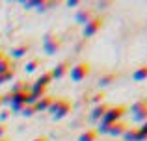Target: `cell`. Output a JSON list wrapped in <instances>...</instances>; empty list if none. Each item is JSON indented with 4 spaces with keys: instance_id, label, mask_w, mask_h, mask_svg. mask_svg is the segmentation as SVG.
<instances>
[{
    "instance_id": "obj_1",
    "label": "cell",
    "mask_w": 147,
    "mask_h": 141,
    "mask_svg": "<svg viewBox=\"0 0 147 141\" xmlns=\"http://www.w3.org/2000/svg\"><path fill=\"white\" fill-rule=\"evenodd\" d=\"M71 110H73V104H71V102H69L67 98L60 97V98H54V100H52L49 112H50V115H52L54 121H61L63 117H67L69 113H71Z\"/></svg>"
},
{
    "instance_id": "obj_2",
    "label": "cell",
    "mask_w": 147,
    "mask_h": 141,
    "mask_svg": "<svg viewBox=\"0 0 147 141\" xmlns=\"http://www.w3.org/2000/svg\"><path fill=\"white\" fill-rule=\"evenodd\" d=\"M127 106L125 104H117V106H110L108 108V112L104 113V117L99 121V123H106V124H114L117 123V121H121V117L127 113Z\"/></svg>"
},
{
    "instance_id": "obj_3",
    "label": "cell",
    "mask_w": 147,
    "mask_h": 141,
    "mask_svg": "<svg viewBox=\"0 0 147 141\" xmlns=\"http://www.w3.org/2000/svg\"><path fill=\"white\" fill-rule=\"evenodd\" d=\"M61 43H63V41H61L60 35L49 32V33H45V37H43V50L47 52L49 56H52L61 48Z\"/></svg>"
},
{
    "instance_id": "obj_4",
    "label": "cell",
    "mask_w": 147,
    "mask_h": 141,
    "mask_svg": "<svg viewBox=\"0 0 147 141\" xmlns=\"http://www.w3.org/2000/svg\"><path fill=\"white\" fill-rule=\"evenodd\" d=\"M91 72V65L88 61H80L76 63V65H71V69H69V76H71L73 82H82L86 76H90Z\"/></svg>"
},
{
    "instance_id": "obj_5",
    "label": "cell",
    "mask_w": 147,
    "mask_h": 141,
    "mask_svg": "<svg viewBox=\"0 0 147 141\" xmlns=\"http://www.w3.org/2000/svg\"><path fill=\"white\" fill-rule=\"evenodd\" d=\"M130 113H132V121L144 124L147 121V100L145 98H140V100L134 102L130 106Z\"/></svg>"
},
{
    "instance_id": "obj_6",
    "label": "cell",
    "mask_w": 147,
    "mask_h": 141,
    "mask_svg": "<svg viewBox=\"0 0 147 141\" xmlns=\"http://www.w3.org/2000/svg\"><path fill=\"white\" fill-rule=\"evenodd\" d=\"M102 24H104L102 17H97V15H95V17L91 19L90 22H86V24H84V28H82V35H84V37H93L95 33H97L99 30L102 28Z\"/></svg>"
},
{
    "instance_id": "obj_7",
    "label": "cell",
    "mask_w": 147,
    "mask_h": 141,
    "mask_svg": "<svg viewBox=\"0 0 147 141\" xmlns=\"http://www.w3.org/2000/svg\"><path fill=\"white\" fill-rule=\"evenodd\" d=\"M95 17V11L91 9V7H80L78 11H76V15H75V21L78 22V24H86V22H90L91 19Z\"/></svg>"
},
{
    "instance_id": "obj_8",
    "label": "cell",
    "mask_w": 147,
    "mask_h": 141,
    "mask_svg": "<svg viewBox=\"0 0 147 141\" xmlns=\"http://www.w3.org/2000/svg\"><path fill=\"white\" fill-rule=\"evenodd\" d=\"M69 69H71V63H69L67 59L60 61L52 71H50V74H52V80H54V78H56V80H61L65 74H69Z\"/></svg>"
},
{
    "instance_id": "obj_9",
    "label": "cell",
    "mask_w": 147,
    "mask_h": 141,
    "mask_svg": "<svg viewBox=\"0 0 147 141\" xmlns=\"http://www.w3.org/2000/svg\"><path fill=\"white\" fill-rule=\"evenodd\" d=\"M28 50H30V45H26V43L15 45V47H11V50H9V59H11V58H13V59L24 58V56L28 54Z\"/></svg>"
},
{
    "instance_id": "obj_10",
    "label": "cell",
    "mask_w": 147,
    "mask_h": 141,
    "mask_svg": "<svg viewBox=\"0 0 147 141\" xmlns=\"http://www.w3.org/2000/svg\"><path fill=\"white\" fill-rule=\"evenodd\" d=\"M50 82H52V74H50V71H45V72H41V76H37V80L34 82L32 89H39V87H47L49 89Z\"/></svg>"
},
{
    "instance_id": "obj_11",
    "label": "cell",
    "mask_w": 147,
    "mask_h": 141,
    "mask_svg": "<svg viewBox=\"0 0 147 141\" xmlns=\"http://www.w3.org/2000/svg\"><path fill=\"white\" fill-rule=\"evenodd\" d=\"M127 123H123V121H117V123H114L110 126V130H108V136H112V138H119V136H123L127 132Z\"/></svg>"
},
{
    "instance_id": "obj_12",
    "label": "cell",
    "mask_w": 147,
    "mask_h": 141,
    "mask_svg": "<svg viewBox=\"0 0 147 141\" xmlns=\"http://www.w3.org/2000/svg\"><path fill=\"white\" fill-rule=\"evenodd\" d=\"M54 97H50V95H45V97H41L39 100L34 104V108H36V112H49L50 104H52Z\"/></svg>"
},
{
    "instance_id": "obj_13",
    "label": "cell",
    "mask_w": 147,
    "mask_h": 141,
    "mask_svg": "<svg viewBox=\"0 0 147 141\" xmlns=\"http://www.w3.org/2000/svg\"><path fill=\"white\" fill-rule=\"evenodd\" d=\"M108 108H110V106H108L106 102H100V104H97L93 110H91V119H93V121H100L104 117V113L108 112Z\"/></svg>"
},
{
    "instance_id": "obj_14",
    "label": "cell",
    "mask_w": 147,
    "mask_h": 141,
    "mask_svg": "<svg viewBox=\"0 0 147 141\" xmlns=\"http://www.w3.org/2000/svg\"><path fill=\"white\" fill-rule=\"evenodd\" d=\"M97 138H99V134H97L95 128H86V130L78 136V141H97Z\"/></svg>"
},
{
    "instance_id": "obj_15",
    "label": "cell",
    "mask_w": 147,
    "mask_h": 141,
    "mask_svg": "<svg viewBox=\"0 0 147 141\" xmlns=\"http://www.w3.org/2000/svg\"><path fill=\"white\" fill-rule=\"evenodd\" d=\"M115 78H117V74H115V72H106V74H102V76L99 78V87L110 86L112 82H115Z\"/></svg>"
},
{
    "instance_id": "obj_16",
    "label": "cell",
    "mask_w": 147,
    "mask_h": 141,
    "mask_svg": "<svg viewBox=\"0 0 147 141\" xmlns=\"http://www.w3.org/2000/svg\"><path fill=\"white\" fill-rule=\"evenodd\" d=\"M132 78L136 80V82H145V80H147V65H142V67H138V69L134 71Z\"/></svg>"
},
{
    "instance_id": "obj_17",
    "label": "cell",
    "mask_w": 147,
    "mask_h": 141,
    "mask_svg": "<svg viewBox=\"0 0 147 141\" xmlns=\"http://www.w3.org/2000/svg\"><path fill=\"white\" fill-rule=\"evenodd\" d=\"M121 138L123 141H138V128H127V132Z\"/></svg>"
},
{
    "instance_id": "obj_18",
    "label": "cell",
    "mask_w": 147,
    "mask_h": 141,
    "mask_svg": "<svg viewBox=\"0 0 147 141\" xmlns=\"http://www.w3.org/2000/svg\"><path fill=\"white\" fill-rule=\"evenodd\" d=\"M54 2H47V0H36V9L37 11H47L50 7H54Z\"/></svg>"
},
{
    "instance_id": "obj_19",
    "label": "cell",
    "mask_w": 147,
    "mask_h": 141,
    "mask_svg": "<svg viewBox=\"0 0 147 141\" xmlns=\"http://www.w3.org/2000/svg\"><path fill=\"white\" fill-rule=\"evenodd\" d=\"M39 65H41V59H39V58H34V59H30V61L26 63L24 71H26V72H36Z\"/></svg>"
},
{
    "instance_id": "obj_20",
    "label": "cell",
    "mask_w": 147,
    "mask_h": 141,
    "mask_svg": "<svg viewBox=\"0 0 147 141\" xmlns=\"http://www.w3.org/2000/svg\"><path fill=\"white\" fill-rule=\"evenodd\" d=\"M21 91H30V89L26 87V82H22V80H17V82H15V86H11L9 93H21Z\"/></svg>"
},
{
    "instance_id": "obj_21",
    "label": "cell",
    "mask_w": 147,
    "mask_h": 141,
    "mask_svg": "<svg viewBox=\"0 0 147 141\" xmlns=\"http://www.w3.org/2000/svg\"><path fill=\"white\" fill-rule=\"evenodd\" d=\"M11 69H15V67H13V63H11V59L6 56V58H4L2 61H0V74H2V72L11 71Z\"/></svg>"
},
{
    "instance_id": "obj_22",
    "label": "cell",
    "mask_w": 147,
    "mask_h": 141,
    "mask_svg": "<svg viewBox=\"0 0 147 141\" xmlns=\"http://www.w3.org/2000/svg\"><path fill=\"white\" fill-rule=\"evenodd\" d=\"M19 113H21L22 117H32V115H36L37 112H36V108H34L32 104H26V106H24V108H22Z\"/></svg>"
},
{
    "instance_id": "obj_23",
    "label": "cell",
    "mask_w": 147,
    "mask_h": 141,
    "mask_svg": "<svg viewBox=\"0 0 147 141\" xmlns=\"http://www.w3.org/2000/svg\"><path fill=\"white\" fill-rule=\"evenodd\" d=\"M138 141H147V121L138 128Z\"/></svg>"
},
{
    "instance_id": "obj_24",
    "label": "cell",
    "mask_w": 147,
    "mask_h": 141,
    "mask_svg": "<svg viewBox=\"0 0 147 141\" xmlns=\"http://www.w3.org/2000/svg\"><path fill=\"white\" fill-rule=\"evenodd\" d=\"M13 76H15V69H11V71H7V72H2V74H0V86L6 84V82H9Z\"/></svg>"
},
{
    "instance_id": "obj_25",
    "label": "cell",
    "mask_w": 147,
    "mask_h": 141,
    "mask_svg": "<svg viewBox=\"0 0 147 141\" xmlns=\"http://www.w3.org/2000/svg\"><path fill=\"white\" fill-rule=\"evenodd\" d=\"M91 100L95 102V106H97V104H100V102H104V93H102V91H100V93H95Z\"/></svg>"
},
{
    "instance_id": "obj_26",
    "label": "cell",
    "mask_w": 147,
    "mask_h": 141,
    "mask_svg": "<svg viewBox=\"0 0 147 141\" xmlns=\"http://www.w3.org/2000/svg\"><path fill=\"white\" fill-rule=\"evenodd\" d=\"M7 138V124L6 123H0V139Z\"/></svg>"
},
{
    "instance_id": "obj_27",
    "label": "cell",
    "mask_w": 147,
    "mask_h": 141,
    "mask_svg": "<svg viewBox=\"0 0 147 141\" xmlns=\"http://www.w3.org/2000/svg\"><path fill=\"white\" fill-rule=\"evenodd\" d=\"M65 4H67L69 7H76V6H82V2H80V0H67V2H65Z\"/></svg>"
},
{
    "instance_id": "obj_28",
    "label": "cell",
    "mask_w": 147,
    "mask_h": 141,
    "mask_svg": "<svg viewBox=\"0 0 147 141\" xmlns=\"http://www.w3.org/2000/svg\"><path fill=\"white\" fill-rule=\"evenodd\" d=\"M32 141H49V138L47 136H37V138H34Z\"/></svg>"
},
{
    "instance_id": "obj_29",
    "label": "cell",
    "mask_w": 147,
    "mask_h": 141,
    "mask_svg": "<svg viewBox=\"0 0 147 141\" xmlns=\"http://www.w3.org/2000/svg\"><path fill=\"white\" fill-rule=\"evenodd\" d=\"M7 117H9V113H7V112H0V121H6Z\"/></svg>"
},
{
    "instance_id": "obj_30",
    "label": "cell",
    "mask_w": 147,
    "mask_h": 141,
    "mask_svg": "<svg viewBox=\"0 0 147 141\" xmlns=\"http://www.w3.org/2000/svg\"><path fill=\"white\" fill-rule=\"evenodd\" d=\"M106 6H110V2H99V7H100V9H104Z\"/></svg>"
},
{
    "instance_id": "obj_31",
    "label": "cell",
    "mask_w": 147,
    "mask_h": 141,
    "mask_svg": "<svg viewBox=\"0 0 147 141\" xmlns=\"http://www.w3.org/2000/svg\"><path fill=\"white\" fill-rule=\"evenodd\" d=\"M4 58H6V54H4V52H2V50H0V61H2V59H4Z\"/></svg>"
},
{
    "instance_id": "obj_32",
    "label": "cell",
    "mask_w": 147,
    "mask_h": 141,
    "mask_svg": "<svg viewBox=\"0 0 147 141\" xmlns=\"http://www.w3.org/2000/svg\"><path fill=\"white\" fill-rule=\"evenodd\" d=\"M2 106H4V97L0 95V108H2Z\"/></svg>"
},
{
    "instance_id": "obj_33",
    "label": "cell",
    "mask_w": 147,
    "mask_h": 141,
    "mask_svg": "<svg viewBox=\"0 0 147 141\" xmlns=\"http://www.w3.org/2000/svg\"><path fill=\"white\" fill-rule=\"evenodd\" d=\"M0 141H9V138H2V139H0Z\"/></svg>"
}]
</instances>
